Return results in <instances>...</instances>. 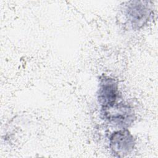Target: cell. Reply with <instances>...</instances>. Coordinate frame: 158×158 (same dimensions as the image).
I'll return each instance as SVG.
<instances>
[{
    "mask_svg": "<svg viewBox=\"0 0 158 158\" xmlns=\"http://www.w3.org/2000/svg\"><path fill=\"white\" fill-rule=\"evenodd\" d=\"M98 97L101 110L109 109L117 103L118 89L114 79L107 76L101 77Z\"/></svg>",
    "mask_w": 158,
    "mask_h": 158,
    "instance_id": "6da1fadb",
    "label": "cell"
},
{
    "mask_svg": "<svg viewBox=\"0 0 158 158\" xmlns=\"http://www.w3.org/2000/svg\"><path fill=\"white\" fill-rule=\"evenodd\" d=\"M110 148L117 157H122L130 154L134 149L135 142L133 136L126 129L113 133L110 137Z\"/></svg>",
    "mask_w": 158,
    "mask_h": 158,
    "instance_id": "7a4b0ae2",
    "label": "cell"
},
{
    "mask_svg": "<svg viewBox=\"0 0 158 158\" xmlns=\"http://www.w3.org/2000/svg\"><path fill=\"white\" fill-rule=\"evenodd\" d=\"M147 1H130L127 7V17L133 28L139 29L149 20L151 9Z\"/></svg>",
    "mask_w": 158,
    "mask_h": 158,
    "instance_id": "3957f363",
    "label": "cell"
},
{
    "mask_svg": "<svg viewBox=\"0 0 158 158\" xmlns=\"http://www.w3.org/2000/svg\"><path fill=\"white\" fill-rule=\"evenodd\" d=\"M101 112L106 119L118 125L128 126L133 121L131 109L128 104L123 102H117L112 107Z\"/></svg>",
    "mask_w": 158,
    "mask_h": 158,
    "instance_id": "277c9868",
    "label": "cell"
}]
</instances>
